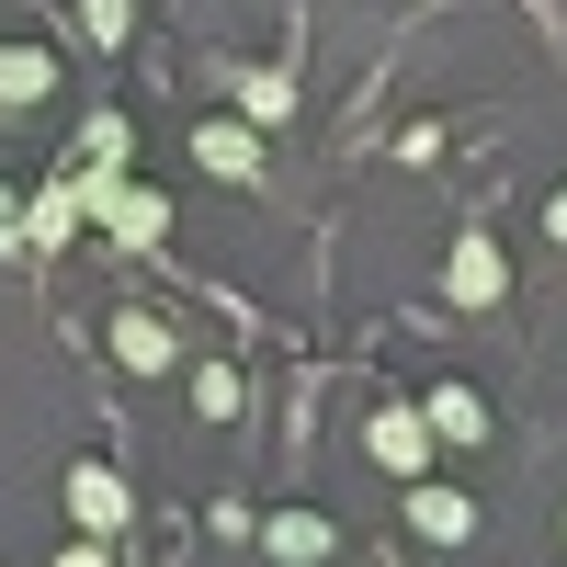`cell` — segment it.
I'll return each instance as SVG.
<instances>
[{
	"instance_id": "9c48e42d",
	"label": "cell",
	"mask_w": 567,
	"mask_h": 567,
	"mask_svg": "<svg viewBox=\"0 0 567 567\" xmlns=\"http://www.w3.org/2000/svg\"><path fill=\"white\" fill-rule=\"evenodd\" d=\"M114 363H125V374H171V329L125 307V318H114Z\"/></svg>"
},
{
	"instance_id": "8fae6325",
	"label": "cell",
	"mask_w": 567,
	"mask_h": 567,
	"mask_svg": "<svg viewBox=\"0 0 567 567\" xmlns=\"http://www.w3.org/2000/svg\"><path fill=\"white\" fill-rule=\"evenodd\" d=\"M80 216H91V205H80V182H45V194L23 205V227H34V250H58V239H69Z\"/></svg>"
},
{
	"instance_id": "6da1fadb",
	"label": "cell",
	"mask_w": 567,
	"mask_h": 567,
	"mask_svg": "<svg viewBox=\"0 0 567 567\" xmlns=\"http://www.w3.org/2000/svg\"><path fill=\"white\" fill-rule=\"evenodd\" d=\"M80 205L114 227L125 250H159L171 239V194H148V182H114V171H80Z\"/></svg>"
},
{
	"instance_id": "277c9868",
	"label": "cell",
	"mask_w": 567,
	"mask_h": 567,
	"mask_svg": "<svg viewBox=\"0 0 567 567\" xmlns=\"http://www.w3.org/2000/svg\"><path fill=\"white\" fill-rule=\"evenodd\" d=\"M443 296H454V307H499V296H511L499 239H477V227H465V239H454V261H443Z\"/></svg>"
},
{
	"instance_id": "30bf717a",
	"label": "cell",
	"mask_w": 567,
	"mask_h": 567,
	"mask_svg": "<svg viewBox=\"0 0 567 567\" xmlns=\"http://www.w3.org/2000/svg\"><path fill=\"white\" fill-rule=\"evenodd\" d=\"M58 91V58L45 45H0V103H45Z\"/></svg>"
},
{
	"instance_id": "8992f818",
	"label": "cell",
	"mask_w": 567,
	"mask_h": 567,
	"mask_svg": "<svg viewBox=\"0 0 567 567\" xmlns=\"http://www.w3.org/2000/svg\"><path fill=\"white\" fill-rule=\"evenodd\" d=\"M329 545H341V534H329V511H272V523H261V556H284V567H318Z\"/></svg>"
},
{
	"instance_id": "9a60e30c",
	"label": "cell",
	"mask_w": 567,
	"mask_h": 567,
	"mask_svg": "<svg viewBox=\"0 0 567 567\" xmlns=\"http://www.w3.org/2000/svg\"><path fill=\"white\" fill-rule=\"evenodd\" d=\"M45 567H103V545H69V556H45Z\"/></svg>"
},
{
	"instance_id": "7c38bea8",
	"label": "cell",
	"mask_w": 567,
	"mask_h": 567,
	"mask_svg": "<svg viewBox=\"0 0 567 567\" xmlns=\"http://www.w3.org/2000/svg\"><path fill=\"white\" fill-rule=\"evenodd\" d=\"M239 114L250 125H284V114H296V80H284V69H239Z\"/></svg>"
},
{
	"instance_id": "52a82bcc",
	"label": "cell",
	"mask_w": 567,
	"mask_h": 567,
	"mask_svg": "<svg viewBox=\"0 0 567 567\" xmlns=\"http://www.w3.org/2000/svg\"><path fill=\"white\" fill-rule=\"evenodd\" d=\"M409 534H420V545H465V534H477V511H465L454 488H420V477H409Z\"/></svg>"
},
{
	"instance_id": "4fadbf2b",
	"label": "cell",
	"mask_w": 567,
	"mask_h": 567,
	"mask_svg": "<svg viewBox=\"0 0 567 567\" xmlns=\"http://www.w3.org/2000/svg\"><path fill=\"white\" fill-rule=\"evenodd\" d=\"M80 34H91V45H125V34H136V0H80Z\"/></svg>"
},
{
	"instance_id": "5b68a950",
	"label": "cell",
	"mask_w": 567,
	"mask_h": 567,
	"mask_svg": "<svg viewBox=\"0 0 567 567\" xmlns=\"http://www.w3.org/2000/svg\"><path fill=\"white\" fill-rule=\"evenodd\" d=\"M194 159H205L216 182H261V125H250V114H239V125L205 114V125H194Z\"/></svg>"
},
{
	"instance_id": "ba28073f",
	"label": "cell",
	"mask_w": 567,
	"mask_h": 567,
	"mask_svg": "<svg viewBox=\"0 0 567 567\" xmlns=\"http://www.w3.org/2000/svg\"><path fill=\"white\" fill-rule=\"evenodd\" d=\"M420 409H432V432H443V443H488V398H477V386H432Z\"/></svg>"
},
{
	"instance_id": "7a4b0ae2",
	"label": "cell",
	"mask_w": 567,
	"mask_h": 567,
	"mask_svg": "<svg viewBox=\"0 0 567 567\" xmlns=\"http://www.w3.org/2000/svg\"><path fill=\"white\" fill-rule=\"evenodd\" d=\"M363 454L386 465V477H420V465L443 454V432H432V409H374V432H363Z\"/></svg>"
},
{
	"instance_id": "2e32d148",
	"label": "cell",
	"mask_w": 567,
	"mask_h": 567,
	"mask_svg": "<svg viewBox=\"0 0 567 567\" xmlns=\"http://www.w3.org/2000/svg\"><path fill=\"white\" fill-rule=\"evenodd\" d=\"M545 227H556V239H567V194H556V205H545Z\"/></svg>"
},
{
	"instance_id": "5bb4252c",
	"label": "cell",
	"mask_w": 567,
	"mask_h": 567,
	"mask_svg": "<svg viewBox=\"0 0 567 567\" xmlns=\"http://www.w3.org/2000/svg\"><path fill=\"white\" fill-rule=\"evenodd\" d=\"M194 409H216V420H239V363H205V374H194Z\"/></svg>"
},
{
	"instance_id": "3957f363",
	"label": "cell",
	"mask_w": 567,
	"mask_h": 567,
	"mask_svg": "<svg viewBox=\"0 0 567 567\" xmlns=\"http://www.w3.org/2000/svg\"><path fill=\"white\" fill-rule=\"evenodd\" d=\"M69 523H80L91 545H114V534L136 523V499H125V477H114V465H80V477H69Z\"/></svg>"
}]
</instances>
